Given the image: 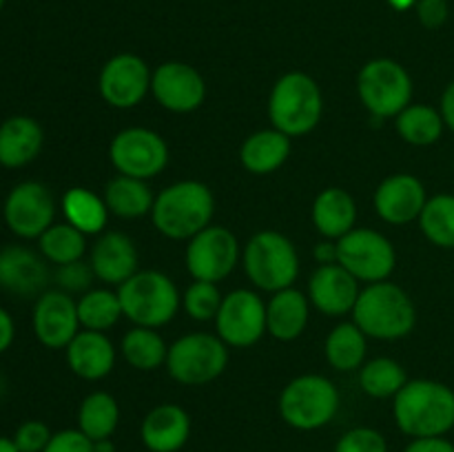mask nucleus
I'll return each mask as SVG.
<instances>
[{
  "label": "nucleus",
  "instance_id": "nucleus-1",
  "mask_svg": "<svg viewBox=\"0 0 454 452\" xmlns=\"http://www.w3.org/2000/svg\"><path fill=\"white\" fill-rule=\"evenodd\" d=\"M393 415L408 437H446L454 428V390L434 379L406 381L395 394Z\"/></svg>",
  "mask_w": 454,
  "mask_h": 452
},
{
  "label": "nucleus",
  "instance_id": "nucleus-2",
  "mask_svg": "<svg viewBox=\"0 0 454 452\" xmlns=\"http://www.w3.org/2000/svg\"><path fill=\"white\" fill-rule=\"evenodd\" d=\"M215 199L204 182L182 180L155 195L153 224L164 238L191 239L211 226Z\"/></svg>",
  "mask_w": 454,
  "mask_h": 452
},
{
  "label": "nucleus",
  "instance_id": "nucleus-3",
  "mask_svg": "<svg viewBox=\"0 0 454 452\" xmlns=\"http://www.w3.org/2000/svg\"><path fill=\"white\" fill-rule=\"evenodd\" d=\"M353 322L371 339H402L415 328L417 308L402 286L384 279L368 284L359 292L353 308Z\"/></svg>",
  "mask_w": 454,
  "mask_h": 452
},
{
  "label": "nucleus",
  "instance_id": "nucleus-4",
  "mask_svg": "<svg viewBox=\"0 0 454 452\" xmlns=\"http://www.w3.org/2000/svg\"><path fill=\"white\" fill-rule=\"evenodd\" d=\"M322 89L309 74L291 71L273 84L269 118L273 129L286 133L288 137H300L313 131L322 120Z\"/></svg>",
  "mask_w": 454,
  "mask_h": 452
},
{
  "label": "nucleus",
  "instance_id": "nucleus-5",
  "mask_svg": "<svg viewBox=\"0 0 454 452\" xmlns=\"http://www.w3.org/2000/svg\"><path fill=\"white\" fill-rule=\"evenodd\" d=\"M118 297L124 317L145 328H160L171 322L182 301L173 279L160 270H137L120 284Z\"/></svg>",
  "mask_w": 454,
  "mask_h": 452
},
{
  "label": "nucleus",
  "instance_id": "nucleus-6",
  "mask_svg": "<svg viewBox=\"0 0 454 452\" xmlns=\"http://www.w3.org/2000/svg\"><path fill=\"white\" fill-rule=\"evenodd\" d=\"M242 261L248 279L266 292L291 288L300 275L295 244L278 230H262L253 235L244 248Z\"/></svg>",
  "mask_w": 454,
  "mask_h": 452
},
{
  "label": "nucleus",
  "instance_id": "nucleus-7",
  "mask_svg": "<svg viewBox=\"0 0 454 452\" xmlns=\"http://www.w3.org/2000/svg\"><path fill=\"white\" fill-rule=\"evenodd\" d=\"M340 390L324 375H301L288 381L279 394V415L291 428L313 433L335 419Z\"/></svg>",
  "mask_w": 454,
  "mask_h": 452
},
{
  "label": "nucleus",
  "instance_id": "nucleus-8",
  "mask_svg": "<svg viewBox=\"0 0 454 452\" xmlns=\"http://www.w3.org/2000/svg\"><path fill=\"white\" fill-rule=\"evenodd\" d=\"M229 366V346L217 335L191 332L168 346L167 370L177 384L204 386L222 375Z\"/></svg>",
  "mask_w": 454,
  "mask_h": 452
},
{
  "label": "nucleus",
  "instance_id": "nucleus-9",
  "mask_svg": "<svg viewBox=\"0 0 454 452\" xmlns=\"http://www.w3.org/2000/svg\"><path fill=\"white\" fill-rule=\"evenodd\" d=\"M357 93L377 120L397 118L412 100V80L397 60L375 58L359 71Z\"/></svg>",
  "mask_w": 454,
  "mask_h": 452
},
{
  "label": "nucleus",
  "instance_id": "nucleus-10",
  "mask_svg": "<svg viewBox=\"0 0 454 452\" xmlns=\"http://www.w3.org/2000/svg\"><path fill=\"white\" fill-rule=\"evenodd\" d=\"M337 261L359 282H384L397 266L393 242L380 230L353 229L337 239Z\"/></svg>",
  "mask_w": 454,
  "mask_h": 452
},
{
  "label": "nucleus",
  "instance_id": "nucleus-11",
  "mask_svg": "<svg viewBox=\"0 0 454 452\" xmlns=\"http://www.w3.org/2000/svg\"><path fill=\"white\" fill-rule=\"evenodd\" d=\"M109 158L120 175L151 180L167 168L168 146L160 133L145 127H131L111 140Z\"/></svg>",
  "mask_w": 454,
  "mask_h": 452
},
{
  "label": "nucleus",
  "instance_id": "nucleus-12",
  "mask_svg": "<svg viewBox=\"0 0 454 452\" xmlns=\"http://www.w3.org/2000/svg\"><path fill=\"white\" fill-rule=\"evenodd\" d=\"M186 269L200 282H222L239 261V242L224 226H207L186 246Z\"/></svg>",
  "mask_w": 454,
  "mask_h": 452
},
{
  "label": "nucleus",
  "instance_id": "nucleus-13",
  "mask_svg": "<svg viewBox=\"0 0 454 452\" xmlns=\"http://www.w3.org/2000/svg\"><path fill=\"white\" fill-rule=\"evenodd\" d=\"M217 337L233 348H248L266 332V304L257 292L238 288L222 300L215 317Z\"/></svg>",
  "mask_w": 454,
  "mask_h": 452
},
{
  "label": "nucleus",
  "instance_id": "nucleus-14",
  "mask_svg": "<svg viewBox=\"0 0 454 452\" xmlns=\"http://www.w3.org/2000/svg\"><path fill=\"white\" fill-rule=\"evenodd\" d=\"M3 215L12 233L22 239H34L53 224L56 202L51 191L40 182H20L9 191Z\"/></svg>",
  "mask_w": 454,
  "mask_h": 452
},
{
  "label": "nucleus",
  "instance_id": "nucleus-15",
  "mask_svg": "<svg viewBox=\"0 0 454 452\" xmlns=\"http://www.w3.org/2000/svg\"><path fill=\"white\" fill-rule=\"evenodd\" d=\"M149 65L136 53H118L100 71L98 89L102 100L114 109H133L151 91Z\"/></svg>",
  "mask_w": 454,
  "mask_h": 452
},
{
  "label": "nucleus",
  "instance_id": "nucleus-16",
  "mask_svg": "<svg viewBox=\"0 0 454 452\" xmlns=\"http://www.w3.org/2000/svg\"><path fill=\"white\" fill-rule=\"evenodd\" d=\"M151 93L167 111L191 113L202 106L204 97H207V82L195 66L168 60L153 71Z\"/></svg>",
  "mask_w": 454,
  "mask_h": 452
},
{
  "label": "nucleus",
  "instance_id": "nucleus-17",
  "mask_svg": "<svg viewBox=\"0 0 454 452\" xmlns=\"http://www.w3.org/2000/svg\"><path fill=\"white\" fill-rule=\"evenodd\" d=\"M34 332L47 348H67L80 332L78 301L65 291H44L34 306Z\"/></svg>",
  "mask_w": 454,
  "mask_h": 452
},
{
  "label": "nucleus",
  "instance_id": "nucleus-18",
  "mask_svg": "<svg viewBox=\"0 0 454 452\" xmlns=\"http://www.w3.org/2000/svg\"><path fill=\"white\" fill-rule=\"evenodd\" d=\"M428 195L419 177L411 173H395L386 177L375 191V211L384 222L395 226L419 220Z\"/></svg>",
  "mask_w": 454,
  "mask_h": 452
},
{
  "label": "nucleus",
  "instance_id": "nucleus-19",
  "mask_svg": "<svg viewBox=\"0 0 454 452\" xmlns=\"http://www.w3.org/2000/svg\"><path fill=\"white\" fill-rule=\"evenodd\" d=\"M359 279L353 277L340 261L335 264H319L310 275L309 300L319 313L328 317L353 313L359 297Z\"/></svg>",
  "mask_w": 454,
  "mask_h": 452
},
{
  "label": "nucleus",
  "instance_id": "nucleus-20",
  "mask_svg": "<svg viewBox=\"0 0 454 452\" xmlns=\"http://www.w3.org/2000/svg\"><path fill=\"white\" fill-rule=\"evenodd\" d=\"M49 282L44 257L27 246H4L0 251V288L18 297L43 295Z\"/></svg>",
  "mask_w": 454,
  "mask_h": 452
},
{
  "label": "nucleus",
  "instance_id": "nucleus-21",
  "mask_svg": "<svg viewBox=\"0 0 454 452\" xmlns=\"http://www.w3.org/2000/svg\"><path fill=\"white\" fill-rule=\"evenodd\" d=\"M140 437L149 452H180L191 437L189 412L177 403H160L146 412Z\"/></svg>",
  "mask_w": 454,
  "mask_h": 452
},
{
  "label": "nucleus",
  "instance_id": "nucleus-22",
  "mask_svg": "<svg viewBox=\"0 0 454 452\" xmlns=\"http://www.w3.org/2000/svg\"><path fill=\"white\" fill-rule=\"evenodd\" d=\"M89 264L98 279L120 286L137 273V248L127 233L106 230L93 244Z\"/></svg>",
  "mask_w": 454,
  "mask_h": 452
},
{
  "label": "nucleus",
  "instance_id": "nucleus-23",
  "mask_svg": "<svg viewBox=\"0 0 454 452\" xmlns=\"http://www.w3.org/2000/svg\"><path fill=\"white\" fill-rule=\"evenodd\" d=\"M67 363L71 372L82 379H105L115 366V348L105 332L84 328L67 346Z\"/></svg>",
  "mask_w": 454,
  "mask_h": 452
},
{
  "label": "nucleus",
  "instance_id": "nucleus-24",
  "mask_svg": "<svg viewBox=\"0 0 454 452\" xmlns=\"http://www.w3.org/2000/svg\"><path fill=\"white\" fill-rule=\"evenodd\" d=\"M44 133L38 120L29 115H12L0 124V164L20 168L34 162L43 149Z\"/></svg>",
  "mask_w": 454,
  "mask_h": 452
},
{
  "label": "nucleus",
  "instance_id": "nucleus-25",
  "mask_svg": "<svg viewBox=\"0 0 454 452\" xmlns=\"http://www.w3.org/2000/svg\"><path fill=\"white\" fill-rule=\"evenodd\" d=\"M309 297L297 288L273 292L266 304V332L279 341L297 339L309 323Z\"/></svg>",
  "mask_w": 454,
  "mask_h": 452
},
{
  "label": "nucleus",
  "instance_id": "nucleus-26",
  "mask_svg": "<svg viewBox=\"0 0 454 452\" xmlns=\"http://www.w3.org/2000/svg\"><path fill=\"white\" fill-rule=\"evenodd\" d=\"M357 204L353 195L340 186L324 189L313 202V224L326 239H340L355 229Z\"/></svg>",
  "mask_w": 454,
  "mask_h": 452
},
{
  "label": "nucleus",
  "instance_id": "nucleus-27",
  "mask_svg": "<svg viewBox=\"0 0 454 452\" xmlns=\"http://www.w3.org/2000/svg\"><path fill=\"white\" fill-rule=\"evenodd\" d=\"M291 155V137L278 129H262L248 136L239 149V162L253 175L278 171Z\"/></svg>",
  "mask_w": 454,
  "mask_h": 452
},
{
  "label": "nucleus",
  "instance_id": "nucleus-28",
  "mask_svg": "<svg viewBox=\"0 0 454 452\" xmlns=\"http://www.w3.org/2000/svg\"><path fill=\"white\" fill-rule=\"evenodd\" d=\"M105 202L109 213H114L115 217L136 220V217L149 215L153 211L155 195L151 193L146 180L118 175L106 184Z\"/></svg>",
  "mask_w": 454,
  "mask_h": 452
},
{
  "label": "nucleus",
  "instance_id": "nucleus-29",
  "mask_svg": "<svg viewBox=\"0 0 454 452\" xmlns=\"http://www.w3.org/2000/svg\"><path fill=\"white\" fill-rule=\"evenodd\" d=\"M62 213L67 222L82 230L84 235H98L105 230L106 220H109V208H106L105 198L96 195L93 191L74 186L62 195Z\"/></svg>",
  "mask_w": 454,
  "mask_h": 452
},
{
  "label": "nucleus",
  "instance_id": "nucleus-30",
  "mask_svg": "<svg viewBox=\"0 0 454 452\" xmlns=\"http://www.w3.org/2000/svg\"><path fill=\"white\" fill-rule=\"evenodd\" d=\"M120 424V406L114 394L105 390L87 394L78 408V430H82L91 441L111 439Z\"/></svg>",
  "mask_w": 454,
  "mask_h": 452
},
{
  "label": "nucleus",
  "instance_id": "nucleus-31",
  "mask_svg": "<svg viewBox=\"0 0 454 452\" xmlns=\"http://www.w3.org/2000/svg\"><path fill=\"white\" fill-rule=\"evenodd\" d=\"M366 339L362 328L355 322L340 323V326L333 328L326 337V359L335 370L340 372H350L357 370L364 366V359H366Z\"/></svg>",
  "mask_w": 454,
  "mask_h": 452
},
{
  "label": "nucleus",
  "instance_id": "nucleus-32",
  "mask_svg": "<svg viewBox=\"0 0 454 452\" xmlns=\"http://www.w3.org/2000/svg\"><path fill=\"white\" fill-rule=\"evenodd\" d=\"M399 137L412 146H430L442 137L443 122L442 111L428 105H408L395 120Z\"/></svg>",
  "mask_w": 454,
  "mask_h": 452
},
{
  "label": "nucleus",
  "instance_id": "nucleus-33",
  "mask_svg": "<svg viewBox=\"0 0 454 452\" xmlns=\"http://www.w3.org/2000/svg\"><path fill=\"white\" fill-rule=\"evenodd\" d=\"M122 355L129 366L151 372L167 363L168 346L155 328L136 326L122 337Z\"/></svg>",
  "mask_w": 454,
  "mask_h": 452
},
{
  "label": "nucleus",
  "instance_id": "nucleus-34",
  "mask_svg": "<svg viewBox=\"0 0 454 452\" xmlns=\"http://www.w3.org/2000/svg\"><path fill=\"white\" fill-rule=\"evenodd\" d=\"M40 253L47 261H53L56 266L71 264L84 257L87 251V235L71 226L69 222L65 224H51L38 238Z\"/></svg>",
  "mask_w": 454,
  "mask_h": 452
},
{
  "label": "nucleus",
  "instance_id": "nucleus-35",
  "mask_svg": "<svg viewBox=\"0 0 454 452\" xmlns=\"http://www.w3.org/2000/svg\"><path fill=\"white\" fill-rule=\"evenodd\" d=\"M122 315L124 313L118 292L106 291V288H91L78 301L80 326L87 328V331H109L111 326L118 323Z\"/></svg>",
  "mask_w": 454,
  "mask_h": 452
},
{
  "label": "nucleus",
  "instance_id": "nucleus-36",
  "mask_svg": "<svg viewBox=\"0 0 454 452\" xmlns=\"http://www.w3.org/2000/svg\"><path fill=\"white\" fill-rule=\"evenodd\" d=\"M406 381L408 377L403 366L390 357L371 359L359 370V386L368 397L375 399H395V394L406 386Z\"/></svg>",
  "mask_w": 454,
  "mask_h": 452
},
{
  "label": "nucleus",
  "instance_id": "nucleus-37",
  "mask_svg": "<svg viewBox=\"0 0 454 452\" xmlns=\"http://www.w3.org/2000/svg\"><path fill=\"white\" fill-rule=\"evenodd\" d=\"M421 233L439 248H454V195H434L419 215Z\"/></svg>",
  "mask_w": 454,
  "mask_h": 452
},
{
  "label": "nucleus",
  "instance_id": "nucleus-38",
  "mask_svg": "<svg viewBox=\"0 0 454 452\" xmlns=\"http://www.w3.org/2000/svg\"><path fill=\"white\" fill-rule=\"evenodd\" d=\"M222 292L217 288V284L213 282H200L195 279L186 292L182 295V306H184L186 315L193 317L195 322H211L217 317L222 306Z\"/></svg>",
  "mask_w": 454,
  "mask_h": 452
},
{
  "label": "nucleus",
  "instance_id": "nucleus-39",
  "mask_svg": "<svg viewBox=\"0 0 454 452\" xmlns=\"http://www.w3.org/2000/svg\"><path fill=\"white\" fill-rule=\"evenodd\" d=\"M335 452H388V441L380 430L357 425V428L341 434Z\"/></svg>",
  "mask_w": 454,
  "mask_h": 452
},
{
  "label": "nucleus",
  "instance_id": "nucleus-40",
  "mask_svg": "<svg viewBox=\"0 0 454 452\" xmlns=\"http://www.w3.org/2000/svg\"><path fill=\"white\" fill-rule=\"evenodd\" d=\"M56 284L60 286V291L65 292H87L91 291V282L93 277H96V273H93L91 264H84L82 260L78 261H71V264H62L58 266L56 270Z\"/></svg>",
  "mask_w": 454,
  "mask_h": 452
},
{
  "label": "nucleus",
  "instance_id": "nucleus-41",
  "mask_svg": "<svg viewBox=\"0 0 454 452\" xmlns=\"http://www.w3.org/2000/svg\"><path fill=\"white\" fill-rule=\"evenodd\" d=\"M51 430L43 421L29 419L25 424L18 425L16 434H13V443L20 452H44L47 443L51 441Z\"/></svg>",
  "mask_w": 454,
  "mask_h": 452
},
{
  "label": "nucleus",
  "instance_id": "nucleus-42",
  "mask_svg": "<svg viewBox=\"0 0 454 452\" xmlns=\"http://www.w3.org/2000/svg\"><path fill=\"white\" fill-rule=\"evenodd\" d=\"M44 452H96V441H91L82 430L67 428L51 434Z\"/></svg>",
  "mask_w": 454,
  "mask_h": 452
},
{
  "label": "nucleus",
  "instance_id": "nucleus-43",
  "mask_svg": "<svg viewBox=\"0 0 454 452\" xmlns=\"http://www.w3.org/2000/svg\"><path fill=\"white\" fill-rule=\"evenodd\" d=\"M415 12L426 29H439L450 16V4L448 0H417Z\"/></svg>",
  "mask_w": 454,
  "mask_h": 452
},
{
  "label": "nucleus",
  "instance_id": "nucleus-44",
  "mask_svg": "<svg viewBox=\"0 0 454 452\" xmlns=\"http://www.w3.org/2000/svg\"><path fill=\"white\" fill-rule=\"evenodd\" d=\"M403 452H454V443L446 437L412 439Z\"/></svg>",
  "mask_w": 454,
  "mask_h": 452
},
{
  "label": "nucleus",
  "instance_id": "nucleus-45",
  "mask_svg": "<svg viewBox=\"0 0 454 452\" xmlns=\"http://www.w3.org/2000/svg\"><path fill=\"white\" fill-rule=\"evenodd\" d=\"M13 337H16V323H13L12 315L0 306V355L13 344Z\"/></svg>",
  "mask_w": 454,
  "mask_h": 452
},
{
  "label": "nucleus",
  "instance_id": "nucleus-46",
  "mask_svg": "<svg viewBox=\"0 0 454 452\" xmlns=\"http://www.w3.org/2000/svg\"><path fill=\"white\" fill-rule=\"evenodd\" d=\"M442 118L443 122H446V127L454 131V80L450 84L446 87V91H443L442 96Z\"/></svg>",
  "mask_w": 454,
  "mask_h": 452
},
{
  "label": "nucleus",
  "instance_id": "nucleus-47",
  "mask_svg": "<svg viewBox=\"0 0 454 452\" xmlns=\"http://www.w3.org/2000/svg\"><path fill=\"white\" fill-rule=\"evenodd\" d=\"M315 257L319 264H335L337 261V242H322L315 248Z\"/></svg>",
  "mask_w": 454,
  "mask_h": 452
},
{
  "label": "nucleus",
  "instance_id": "nucleus-48",
  "mask_svg": "<svg viewBox=\"0 0 454 452\" xmlns=\"http://www.w3.org/2000/svg\"><path fill=\"white\" fill-rule=\"evenodd\" d=\"M388 4L393 9H397V12H406V9L415 7L417 0H388Z\"/></svg>",
  "mask_w": 454,
  "mask_h": 452
},
{
  "label": "nucleus",
  "instance_id": "nucleus-49",
  "mask_svg": "<svg viewBox=\"0 0 454 452\" xmlns=\"http://www.w3.org/2000/svg\"><path fill=\"white\" fill-rule=\"evenodd\" d=\"M0 452H20V450H18V446L13 443V439L0 437Z\"/></svg>",
  "mask_w": 454,
  "mask_h": 452
},
{
  "label": "nucleus",
  "instance_id": "nucleus-50",
  "mask_svg": "<svg viewBox=\"0 0 454 452\" xmlns=\"http://www.w3.org/2000/svg\"><path fill=\"white\" fill-rule=\"evenodd\" d=\"M96 452H115V446L111 439H102V441H96Z\"/></svg>",
  "mask_w": 454,
  "mask_h": 452
},
{
  "label": "nucleus",
  "instance_id": "nucleus-51",
  "mask_svg": "<svg viewBox=\"0 0 454 452\" xmlns=\"http://www.w3.org/2000/svg\"><path fill=\"white\" fill-rule=\"evenodd\" d=\"M3 393H4V381L3 377H0V397H3Z\"/></svg>",
  "mask_w": 454,
  "mask_h": 452
},
{
  "label": "nucleus",
  "instance_id": "nucleus-52",
  "mask_svg": "<svg viewBox=\"0 0 454 452\" xmlns=\"http://www.w3.org/2000/svg\"><path fill=\"white\" fill-rule=\"evenodd\" d=\"M4 7V0H0V9H3Z\"/></svg>",
  "mask_w": 454,
  "mask_h": 452
}]
</instances>
